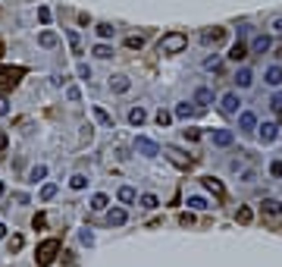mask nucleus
I'll return each instance as SVG.
<instances>
[{"label":"nucleus","instance_id":"1","mask_svg":"<svg viewBox=\"0 0 282 267\" xmlns=\"http://www.w3.org/2000/svg\"><path fill=\"white\" fill-rule=\"evenodd\" d=\"M185 48H188V38H185L182 32H166V35L160 38V44H157V51H160L163 57H176V54H182Z\"/></svg>","mask_w":282,"mask_h":267},{"label":"nucleus","instance_id":"2","mask_svg":"<svg viewBox=\"0 0 282 267\" xmlns=\"http://www.w3.org/2000/svg\"><path fill=\"white\" fill-rule=\"evenodd\" d=\"M56 254H60V239H44L34 248V261H38V267H50Z\"/></svg>","mask_w":282,"mask_h":267},{"label":"nucleus","instance_id":"3","mask_svg":"<svg viewBox=\"0 0 282 267\" xmlns=\"http://www.w3.org/2000/svg\"><path fill=\"white\" fill-rule=\"evenodd\" d=\"M22 76H26V69L22 66H0V88L10 91L22 82Z\"/></svg>","mask_w":282,"mask_h":267},{"label":"nucleus","instance_id":"4","mask_svg":"<svg viewBox=\"0 0 282 267\" xmlns=\"http://www.w3.org/2000/svg\"><path fill=\"white\" fill-rule=\"evenodd\" d=\"M163 154H166V160H170V164H176L179 170H192V167H194V157H188L185 151L172 148V145H166V148H163Z\"/></svg>","mask_w":282,"mask_h":267},{"label":"nucleus","instance_id":"5","mask_svg":"<svg viewBox=\"0 0 282 267\" xmlns=\"http://www.w3.org/2000/svg\"><path fill=\"white\" fill-rule=\"evenodd\" d=\"M222 41H226V29H222V26H210V29L201 32V44H204V48H220Z\"/></svg>","mask_w":282,"mask_h":267},{"label":"nucleus","instance_id":"6","mask_svg":"<svg viewBox=\"0 0 282 267\" xmlns=\"http://www.w3.org/2000/svg\"><path fill=\"white\" fill-rule=\"evenodd\" d=\"M238 107H242V98L235 95V91H226V95L220 98V110L226 113V117H235V113H238Z\"/></svg>","mask_w":282,"mask_h":267},{"label":"nucleus","instance_id":"7","mask_svg":"<svg viewBox=\"0 0 282 267\" xmlns=\"http://www.w3.org/2000/svg\"><path fill=\"white\" fill-rule=\"evenodd\" d=\"M135 151H138V154H144V157H157V154H163L160 145H157V142H150V138H144V135H138V138H135Z\"/></svg>","mask_w":282,"mask_h":267},{"label":"nucleus","instance_id":"8","mask_svg":"<svg viewBox=\"0 0 282 267\" xmlns=\"http://www.w3.org/2000/svg\"><path fill=\"white\" fill-rule=\"evenodd\" d=\"M210 142L216 148H229L235 142V135H232V129H210Z\"/></svg>","mask_w":282,"mask_h":267},{"label":"nucleus","instance_id":"9","mask_svg":"<svg viewBox=\"0 0 282 267\" xmlns=\"http://www.w3.org/2000/svg\"><path fill=\"white\" fill-rule=\"evenodd\" d=\"M257 129H260L257 135H260L264 145H270V142H276V138H279V123H264V126H257Z\"/></svg>","mask_w":282,"mask_h":267},{"label":"nucleus","instance_id":"10","mask_svg":"<svg viewBox=\"0 0 282 267\" xmlns=\"http://www.w3.org/2000/svg\"><path fill=\"white\" fill-rule=\"evenodd\" d=\"M128 88H132V79L128 76H110V91L113 95H126Z\"/></svg>","mask_w":282,"mask_h":267},{"label":"nucleus","instance_id":"11","mask_svg":"<svg viewBox=\"0 0 282 267\" xmlns=\"http://www.w3.org/2000/svg\"><path fill=\"white\" fill-rule=\"evenodd\" d=\"M128 126H135V129H141V126H144L148 123V110L144 107H132V110H128Z\"/></svg>","mask_w":282,"mask_h":267},{"label":"nucleus","instance_id":"12","mask_svg":"<svg viewBox=\"0 0 282 267\" xmlns=\"http://www.w3.org/2000/svg\"><path fill=\"white\" fill-rule=\"evenodd\" d=\"M260 211H264L266 217H282V201H279V198H264V201H260Z\"/></svg>","mask_w":282,"mask_h":267},{"label":"nucleus","instance_id":"13","mask_svg":"<svg viewBox=\"0 0 282 267\" xmlns=\"http://www.w3.org/2000/svg\"><path fill=\"white\" fill-rule=\"evenodd\" d=\"M238 129H242L244 135H251V132L257 129V117H254V113H251V110H244V113H242V117H238Z\"/></svg>","mask_w":282,"mask_h":267},{"label":"nucleus","instance_id":"14","mask_svg":"<svg viewBox=\"0 0 282 267\" xmlns=\"http://www.w3.org/2000/svg\"><path fill=\"white\" fill-rule=\"evenodd\" d=\"M126 220H128L126 207H113V211H107V223L110 226H126Z\"/></svg>","mask_w":282,"mask_h":267},{"label":"nucleus","instance_id":"15","mask_svg":"<svg viewBox=\"0 0 282 267\" xmlns=\"http://www.w3.org/2000/svg\"><path fill=\"white\" fill-rule=\"evenodd\" d=\"M91 113H94V120H98V123L104 126V129H113V117H110V113L100 107V104H94V107H91Z\"/></svg>","mask_w":282,"mask_h":267},{"label":"nucleus","instance_id":"16","mask_svg":"<svg viewBox=\"0 0 282 267\" xmlns=\"http://www.w3.org/2000/svg\"><path fill=\"white\" fill-rule=\"evenodd\" d=\"M235 85H238V88H251L254 85V73H251L248 66H242L238 73H235Z\"/></svg>","mask_w":282,"mask_h":267},{"label":"nucleus","instance_id":"17","mask_svg":"<svg viewBox=\"0 0 282 267\" xmlns=\"http://www.w3.org/2000/svg\"><path fill=\"white\" fill-rule=\"evenodd\" d=\"M201 185H204L207 192H214L216 198H222V195H226V189H222V182H220V179H214V176H201Z\"/></svg>","mask_w":282,"mask_h":267},{"label":"nucleus","instance_id":"18","mask_svg":"<svg viewBox=\"0 0 282 267\" xmlns=\"http://www.w3.org/2000/svg\"><path fill=\"white\" fill-rule=\"evenodd\" d=\"M270 48H273V38H270V35H257V38L251 41V51L254 54H266Z\"/></svg>","mask_w":282,"mask_h":267},{"label":"nucleus","instance_id":"19","mask_svg":"<svg viewBox=\"0 0 282 267\" xmlns=\"http://www.w3.org/2000/svg\"><path fill=\"white\" fill-rule=\"evenodd\" d=\"M194 104H198V107H201V110H204V107H207V104H214V91H210L207 85H201V88H198V91H194Z\"/></svg>","mask_w":282,"mask_h":267},{"label":"nucleus","instance_id":"20","mask_svg":"<svg viewBox=\"0 0 282 267\" xmlns=\"http://www.w3.org/2000/svg\"><path fill=\"white\" fill-rule=\"evenodd\" d=\"M56 41H60V38H56V32H54V29H44V32L38 35V44H41V48H47V51L56 48Z\"/></svg>","mask_w":282,"mask_h":267},{"label":"nucleus","instance_id":"21","mask_svg":"<svg viewBox=\"0 0 282 267\" xmlns=\"http://www.w3.org/2000/svg\"><path fill=\"white\" fill-rule=\"evenodd\" d=\"M264 79H266V85H282V66H270L266 73H264Z\"/></svg>","mask_w":282,"mask_h":267},{"label":"nucleus","instance_id":"22","mask_svg":"<svg viewBox=\"0 0 282 267\" xmlns=\"http://www.w3.org/2000/svg\"><path fill=\"white\" fill-rule=\"evenodd\" d=\"M88 176L85 173H72V176H69V189H76V192H82V189H88Z\"/></svg>","mask_w":282,"mask_h":267},{"label":"nucleus","instance_id":"23","mask_svg":"<svg viewBox=\"0 0 282 267\" xmlns=\"http://www.w3.org/2000/svg\"><path fill=\"white\" fill-rule=\"evenodd\" d=\"M244 57H248V48H244L242 41H235V44H232V51H229V60H232V63H242Z\"/></svg>","mask_w":282,"mask_h":267},{"label":"nucleus","instance_id":"24","mask_svg":"<svg viewBox=\"0 0 282 267\" xmlns=\"http://www.w3.org/2000/svg\"><path fill=\"white\" fill-rule=\"evenodd\" d=\"M194 107H192V104H188V101H182V104H176V117H179V120H192L194 117Z\"/></svg>","mask_w":282,"mask_h":267},{"label":"nucleus","instance_id":"25","mask_svg":"<svg viewBox=\"0 0 282 267\" xmlns=\"http://www.w3.org/2000/svg\"><path fill=\"white\" fill-rule=\"evenodd\" d=\"M107 204H110V198H107V195H104V192H98V195H91V211H107Z\"/></svg>","mask_w":282,"mask_h":267},{"label":"nucleus","instance_id":"26","mask_svg":"<svg viewBox=\"0 0 282 267\" xmlns=\"http://www.w3.org/2000/svg\"><path fill=\"white\" fill-rule=\"evenodd\" d=\"M185 204L192 207V211H207V207H210V201L201 198V195H188V201H185Z\"/></svg>","mask_w":282,"mask_h":267},{"label":"nucleus","instance_id":"27","mask_svg":"<svg viewBox=\"0 0 282 267\" xmlns=\"http://www.w3.org/2000/svg\"><path fill=\"white\" fill-rule=\"evenodd\" d=\"M116 198H120V204H132V201L138 198V192L132 189V185H122V189H120V195H116Z\"/></svg>","mask_w":282,"mask_h":267},{"label":"nucleus","instance_id":"28","mask_svg":"<svg viewBox=\"0 0 282 267\" xmlns=\"http://www.w3.org/2000/svg\"><path fill=\"white\" fill-rule=\"evenodd\" d=\"M94 57H98V60H110V57H113V48H110V44H94V51H91Z\"/></svg>","mask_w":282,"mask_h":267},{"label":"nucleus","instance_id":"29","mask_svg":"<svg viewBox=\"0 0 282 267\" xmlns=\"http://www.w3.org/2000/svg\"><path fill=\"white\" fill-rule=\"evenodd\" d=\"M44 176H47V164H34L28 170V182H41Z\"/></svg>","mask_w":282,"mask_h":267},{"label":"nucleus","instance_id":"30","mask_svg":"<svg viewBox=\"0 0 282 267\" xmlns=\"http://www.w3.org/2000/svg\"><path fill=\"white\" fill-rule=\"evenodd\" d=\"M126 48L128 51H141L144 48V35H126Z\"/></svg>","mask_w":282,"mask_h":267},{"label":"nucleus","instance_id":"31","mask_svg":"<svg viewBox=\"0 0 282 267\" xmlns=\"http://www.w3.org/2000/svg\"><path fill=\"white\" fill-rule=\"evenodd\" d=\"M22 245H26V239H22L19 233L6 239V251H10V254H16V251H22Z\"/></svg>","mask_w":282,"mask_h":267},{"label":"nucleus","instance_id":"32","mask_svg":"<svg viewBox=\"0 0 282 267\" xmlns=\"http://www.w3.org/2000/svg\"><path fill=\"white\" fill-rule=\"evenodd\" d=\"M66 38H69V44H72V54H76V57H82V41H78V32H76V29H66Z\"/></svg>","mask_w":282,"mask_h":267},{"label":"nucleus","instance_id":"33","mask_svg":"<svg viewBox=\"0 0 282 267\" xmlns=\"http://www.w3.org/2000/svg\"><path fill=\"white\" fill-rule=\"evenodd\" d=\"M138 201H141V207H144V211H154V207H160V198H157V195H150V192L141 195Z\"/></svg>","mask_w":282,"mask_h":267},{"label":"nucleus","instance_id":"34","mask_svg":"<svg viewBox=\"0 0 282 267\" xmlns=\"http://www.w3.org/2000/svg\"><path fill=\"white\" fill-rule=\"evenodd\" d=\"M94 32H98L104 41H107V38H113V35H116V29L110 26V22H98V29H94Z\"/></svg>","mask_w":282,"mask_h":267},{"label":"nucleus","instance_id":"35","mask_svg":"<svg viewBox=\"0 0 282 267\" xmlns=\"http://www.w3.org/2000/svg\"><path fill=\"white\" fill-rule=\"evenodd\" d=\"M154 120H157V126H160V129H166V126L172 123V113H170V110H163V107H160V110H157V117H154Z\"/></svg>","mask_w":282,"mask_h":267},{"label":"nucleus","instance_id":"36","mask_svg":"<svg viewBox=\"0 0 282 267\" xmlns=\"http://www.w3.org/2000/svg\"><path fill=\"white\" fill-rule=\"evenodd\" d=\"M54 198H56V185H54V182L41 185V201H54Z\"/></svg>","mask_w":282,"mask_h":267},{"label":"nucleus","instance_id":"37","mask_svg":"<svg viewBox=\"0 0 282 267\" xmlns=\"http://www.w3.org/2000/svg\"><path fill=\"white\" fill-rule=\"evenodd\" d=\"M235 220H238V223H251V220H254V211H251V207H238Z\"/></svg>","mask_w":282,"mask_h":267},{"label":"nucleus","instance_id":"38","mask_svg":"<svg viewBox=\"0 0 282 267\" xmlns=\"http://www.w3.org/2000/svg\"><path fill=\"white\" fill-rule=\"evenodd\" d=\"M182 135H185V142H198V138H201L204 132H201V129H194V126H188V129H182Z\"/></svg>","mask_w":282,"mask_h":267},{"label":"nucleus","instance_id":"39","mask_svg":"<svg viewBox=\"0 0 282 267\" xmlns=\"http://www.w3.org/2000/svg\"><path fill=\"white\" fill-rule=\"evenodd\" d=\"M66 101H72V104H78V101H82V91H78L76 85H69V88H66Z\"/></svg>","mask_w":282,"mask_h":267},{"label":"nucleus","instance_id":"40","mask_svg":"<svg viewBox=\"0 0 282 267\" xmlns=\"http://www.w3.org/2000/svg\"><path fill=\"white\" fill-rule=\"evenodd\" d=\"M76 76H78V79H91V66H88V63H78V66H76Z\"/></svg>","mask_w":282,"mask_h":267},{"label":"nucleus","instance_id":"41","mask_svg":"<svg viewBox=\"0 0 282 267\" xmlns=\"http://www.w3.org/2000/svg\"><path fill=\"white\" fill-rule=\"evenodd\" d=\"M32 226H34V229H44V226H47V214H34Z\"/></svg>","mask_w":282,"mask_h":267},{"label":"nucleus","instance_id":"42","mask_svg":"<svg viewBox=\"0 0 282 267\" xmlns=\"http://www.w3.org/2000/svg\"><path fill=\"white\" fill-rule=\"evenodd\" d=\"M270 107H273L276 113L282 110V91H276V95H273V98H270Z\"/></svg>","mask_w":282,"mask_h":267},{"label":"nucleus","instance_id":"43","mask_svg":"<svg viewBox=\"0 0 282 267\" xmlns=\"http://www.w3.org/2000/svg\"><path fill=\"white\" fill-rule=\"evenodd\" d=\"M179 223H182V226H192V223H194V214H192V211L179 214Z\"/></svg>","mask_w":282,"mask_h":267},{"label":"nucleus","instance_id":"44","mask_svg":"<svg viewBox=\"0 0 282 267\" xmlns=\"http://www.w3.org/2000/svg\"><path fill=\"white\" fill-rule=\"evenodd\" d=\"M38 19L47 26V22H50V10H47V7H38Z\"/></svg>","mask_w":282,"mask_h":267},{"label":"nucleus","instance_id":"45","mask_svg":"<svg viewBox=\"0 0 282 267\" xmlns=\"http://www.w3.org/2000/svg\"><path fill=\"white\" fill-rule=\"evenodd\" d=\"M91 135H94V126H82V142H91Z\"/></svg>","mask_w":282,"mask_h":267},{"label":"nucleus","instance_id":"46","mask_svg":"<svg viewBox=\"0 0 282 267\" xmlns=\"http://www.w3.org/2000/svg\"><path fill=\"white\" fill-rule=\"evenodd\" d=\"M82 242H85V245H94V233H91V229H82Z\"/></svg>","mask_w":282,"mask_h":267},{"label":"nucleus","instance_id":"47","mask_svg":"<svg viewBox=\"0 0 282 267\" xmlns=\"http://www.w3.org/2000/svg\"><path fill=\"white\" fill-rule=\"evenodd\" d=\"M13 201H16V204H28L32 198H28V195H26V192H16V195H13Z\"/></svg>","mask_w":282,"mask_h":267},{"label":"nucleus","instance_id":"48","mask_svg":"<svg viewBox=\"0 0 282 267\" xmlns=\"http://www.w3.org/2000/svg\"><path fill=\"white\" fill-rule=\"evenodd\" d=\"M270 173H273V176H282V160H273V164H270Z\"/></svg>","mask_w":282,"mask_h":267},{"label":"nucleus","instance_id":"49","mask_svg":"<svg viewBox=\"0 0 282 267\" xmlns=\"http://www.w3.org/2000/svg\"><path fill=\"white\" fill-rule=\"evenodd\" d=\"M6 113H10V101L0 95V117H6Z\"/></svg>","mask_w":282,"mask_h":267},{"label":"nucleus","instance_id":"50","mask_svg":"<svg viewBox=\"0 0 282 267\" xmlns=\"http://www.w3.org/2000/svg\"><path fill=\"white\" fill-rule=\"evenodd\" d=\"M270 29H273V32H276V35H282V16H276V19H273V22H270Z\"/></svg>","mask_w":282,"mask_h":267},{"label":"nucleus","instance_id":"51","mask_svg":"<svg viewBox=\"0 0 282 267\" xmlns=\"http://www.w3.org/2000/svg\"><path fill=\"white\" fill-rule=\"evenodd\" d=\"M254 179H257L254 170H244V173H242V182H254Z\"/></svg>","mask_w":282,"mask_h":267},{"label":"nucleus","instance_id":"52","mask_svg":"<svg viewBox=\"0 0 282 267\" xmlns=\"http://www.w3.org/2000/svg\"><path fill=\"white\" fill-rule=\"evenodd\" d=\"M6 145H10V135H6V132H0V151H6Z\"/></svg>","mask_w":282,"mask_h":267},{"label":"nucleus","instance_id":"53","mask_svg":"<svg viewBox=\"0 0 282 267\" xmlns=\"http://www.w3.org/2000/svg\"><path fill=\"white\" fill-rule=\"evenodd\" d=\"M0 239H6V223H0Z\"/></svg>","mask_w":282,"mask_h":267},{"label":"nucleus","instance_id":"54","mask_svg":"<svg viewBox=\"0 0 282 267\" xmlns=\"http://www.w3.org/2000/svg\"><path fill=\"white\" fill-rule=\"evenodd\" d=\"M6 54V48H4V41H0V57H4Z\"/></svg>","mask_w":282,"mask_h":267},{"label":"nucleus","instance_id":"55","mask_svg":"<svg viewBox=\"0 0 282 267\" xmlns=\"http://www.w3.org/2000/svg\"><path fill=\"white\" fill-rule=\"evenodd\" d=\"M276 60H282V48H279V51H276Z\"/></svg>","mask_w":282,"mask_h":267},{"label":"nucleus","instance_id":"56","mask_svg":"<svg viewBox=\"0 0 282 267\" xmlns=\"http://www.w3.org/2000/svg\"><path fill=\"white\" fill-rule=\"evenodd\" d=\"M4 192H6V185H4V182H0V195H4Z\"/></svg>","mask_w":282,"mask_h":267},{"label":"nucleus","instance_id":"57","mask_svg":"<svg viewBox=\"0 0 282 267\" xmlns=\"http://www.w3.org/2000/svg\"><path fill=\"white\" fill-rule=\"evenodd\" d=\"M276 117H279V126H282V110H279V113H276Z\"/></svg>","mask_w":282,"mask_h":267}]
</instances>
